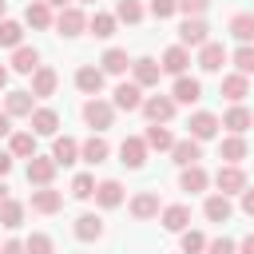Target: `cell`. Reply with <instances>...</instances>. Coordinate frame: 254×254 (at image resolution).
<instances>
[{
    "label": "cell",
    "instance_id": "cell-9",
    "mask_svg": "<svg viewBox=\"0 0 254 254\" xmlns=\"http://www.w3.org/2000/svg\"><path fill=\"white\" fill-rule=\"evenodd\" d=\"M60 206H64V194H60V190H52V187L32 190V210H36V214H56Z\"/></svg>",
    "mask_w": 254,
    "mask_h": 254
},
{
    "label": "cell",
    "instance_id": "cell-29",
    "mask_svg": "<svg viewBox=\"0 0 254 254\" xmlns=\"http://www.w3.org/2000/svg\"><path fill=\"white\" fill-rule=\"evenodd\" d=\"M107 151H111V147H107V139H99V135H91V139L79 147L83 163H91V167H95V163H103V159H107Z\"/></svg>",
    "mask_w": 254,
    "mask_h": 254
},
{
    "label": "cell",
    "instance_id": "cell-42",
    "mask_svg": "<svg viewBox=\"0 0 254 254\" xmlns=\"http://www.w3.org/2000/svg\"><path fill=\"white\" fill-rule=\"evenodd\" d=\"M71 194H75V198H91V194H95V179H91V175H75V179H71Z\"/></svg>",
    "mask_w": 254,
    "mask_h": 254
},
{
    "label": "cell",
    "instance_id": "cell-5",
    "mask_svg": "<svg viewBox=\"0 0 254 254\" xmlns=\"http://www.w3.org/2000/svg\"><path fill=\"white\" fill-rule=\"evenodd\" d=\"M222 64H226V48L214 44V40H206V44L198 48V67H202V71H222Z\"/></svg>",
    "mask_w": 254,
    "mask_h": 254
},
{
    "label": "cell",
    "instance_id": "cell-38",
    "mask_svg": "<svg viewBox=\"0 0 254 254\" xmlns=\"http://www.w3.org/2000/svg\"><path fill=\"white\" fill-rule=\"evenodd\" d=\"M24 40V28L16 20H0V48H20Z\"/></svg>",
    "mask_w": 254,
    "mask_h": 254
},
{
    "label": "cell",
    "instance_id": "cell-7",
    "mask_svg": "<svg viewBox=\"0 0 254 254\" xmlns=\"http://www.w3.org/2000/svg\"><path fill=\"white\" fill-rule=\"evenodd\" d=\"M115 107L119 111H143V87L139 83H119L115 87Z\"/></svg>",
    "mask_w": 254,
    "mask_h": 254
},
{
    "label": "cell",
    "instance_id": "cell-24",
    "mask_svg": "<svg viewBox=\"0 0 254 254\" xmlns=\"http://www.w3.org/2000/svg\"><path fill=\"white\" fill-rule=\"evenodd\" d=\"M12 67H16L20 75H32V71L40 67V52H36V48H16V52H12Z\"/></svg>",
    "mask_w": 254,
    "mask_h": 254
},
{
    "label": "cell",
    "instance_id": "cell-48",
    "mask_svg": "<svg viewBox=\"0 0 254 254\" xmlns=\"http://www.w3.org/2000/svg\"><path fill=\"white\" fill-rule=\"evenodd\" d=\"M0 254H28V246H24V242H16V238H8V242L0 246Z\"/></svg>",
    "mask_w": 254,
    "mask_h": 254
},
{
    "label": "cell",
    "instance_id": "cell-10",
    "mask_svg": "<svg viewBox=\"0 0 254 254\" xmlns=\"http://www.w3.org/2000/svg\"><path fill=\"white\" fill-rule=\"evenodd\" d=\"M56 28H60V36H79V32L87 28V16H83L79 8H64V12L56 16Z\"/></svg>",
    "mask_w": 254,
    "mask_h": 254
},
{
    "label": "cell",
    "instance_id": "cell-33",
    "mask_svg": "<svg viewBox=\"0 0 254 254\" xmlns=\"http://www.w3.org/2000/svg\"><path fill=\"white\" fill-rule=\"evenodd\" d=\"M230 32H234V40L250 44V40H254V12H238V16L230 20Z\"/></svg>",
    "mask_w": 254,
    "mask_h": 254
},
{
    "label": "cell",
    "instance_id": "cell-2",
    "mask_svg": "<svg viewBox=\"0 0 254 254\" xmlns=\"http://www.w3.org/2000/svg\"><path fill=\"white\" fill-rule=\"evenodd\" d=\"M214 183H218V194H242V190H246V175H242V167H234V163L218 167Z\"/></svg>",
    "mask_w": 254,
    "mask_h": 254
},
{
    "label": "cell",
    "instance_id": "cell-13",
    "mask_svg": "<svg viewBox=\"0 0 254 254\" xmlns=\"http://www.w3.org/2000/svg\"><path fill=\"white\" fill-rule=\"evenodd\" d=\"M179 44H183V48H202V44H206V24H202V20H183Z\"/></svg>",
    "mask_w": 254,
    "mask_h": 254
},
{
    "label": "cell",
    "instance_id": "cell-16",
    "mask_svg": "<svg viewBox=\"0 0 254 254\" xmlns=\"http://www.w3.org/2000/svg\"><path fill=\"white\" fill-rule=\"evenodd\" d=\"M75 238H79V242H95V238H103V218H95V214H79V218H75Z\"/></svg>",
    "mask_w": 254,
    "mask_h": 254
},
{
    "label": "cell",
    "instance_id": "cell-43",
    "mask_svg": "<svg viewBox=\"0 0 254 254\" xmlns=\"http://www.w3.org/2000/svg\"><path fill=\"white\" fill-rule=\"evenodd\" d=\"M198 250H206V238L198 230H183V254H198Z\"/></svg>",
    "mask_w": 254,
    "mask_h": 254
},
{
    "label": "cell",
    "instance_id": "cell-44",
    "mask_svg": "<svg viewBox=\"0 0 254 254\" xmlns=\"http://www.w3.org/2000/svg\"><path fill=\"white\" fill-rule=\"evenodd\" d=\"M206 8H210V0H179V12H187V20H202Z\"/></svg>",
    "mask_w": 254,
    "mask_h": 254
},
{
    "label": "cell",
    "instance_id": "cell-4",
    "mask_svg": "<svg viewBox=\"0 0 254 254\" xmlns=\"http://www.w3.org/2000/svg\"><path fill=\"white\" fill-rule=\"evenodd\" d=\"M187 127H190V139H198V143H206V139L218 135V119H214L210 111H194Z\"/></svg>",
    "mask_w": 254,
    "mask_h": 254
},
{
    "label": "cell",
    "instance_id": "cell-31",
    "mask_svg": "<svg viewBox=\"0 0 254 254\" xmlns=\"http://www.w3.org/2000/svg\"><path fill=\"white\" fill-rule=\"evenodd\" d=\"M143 143H147V147H155V151H171V147H175V135H171L167 127H159V123H151Z\"/></svg>",
    "mask_w": 254,
    "mask_h": 254
},
{
    "label": "cell",
    "instance_id": "cell-47",
    "mask_svg": "<svg viewBox=\"0 0 254 254\" xmlns=\"http://www.w3.org/2000/svg\"><path fill=\"white\" fill-rule=\"evenodd\" d=\"M206 254H234V242L230 238H214V242H206Z\"/></svg>",
    "mask_w": 254,
    "mask_h": 254
},
{
    "label": "cell",
    "instance_id": "cell-19",
    "mask_svg": "<svg viewBox=\"0 0 254 254\" xmlns=\"http://www.w3.org/2000/svg\"><path fill=\"white\" fill-rule=\"evenodd\" d=\"M56 83H60V75H56L52 67H36V71H32V95H40V99H44V95H52V91H56Z\"/></svg>",
    "mask_w": 254,
    "mask_h": 254
},
{
    "label": "cell",
    "instance_id": "cell-50",
    "mask_svg": "<svg viewBox=\"0 0 254 254\" xmlns=\"http://www.w3.org/2000/svg\"><path fill=\"white\" fill-rule=\"evenodd\" d=\"M8 171H12V155H4V151H0V179H4Z\"/></svg>",
    "mask_w": 254,
    "mask_h": 254
},
{
    "label": "cell",
    "instance_id": "cell-34",
    "mask_svg": "<svg viewBox=\"0 0 254 254\" xmlns=\"http://www.w3.org/2000/svg\"><path fill=\"white\" fill-rule=\"evenodd\" d=\"M87 28H91V36H95V40H107V36H115V16L95 12V16L87 20Z\"/></svg>",
    "mask_w": 254,
    "mask_h": 254
},
{
    "label": "cell",
    "instance_id": "cell-14",
    "mask_svg": "<svg viewBox=\"0 0 254 254\" xmlns=\"http://www.w3.org/2000/svg\"><path fill=\"white\" fill-rule=\"evenodd\" d=\"M131 71H135V83H139V87H151V83H159L163 64H155L151 56H143V60H135V64H131Z\"/></svg>",
    "mask_w": 254,
    "mask_h": 254
},
{
    "label": "cell",
    "instance_id": "cell-22",
    "mask_svg": "<svg viewBox=\"0 0 254 254\" xmlns=\"http://www.w3.org/2000/svg\"><path fill=\"white\" fill-rule=\"evenodd\" d=\"M95 202H99V206H107V210H111V206H119V202H123V187H119L115 179H103V183L95 187Z\"/></svg>",
    "mask_w": 254,
    "mask_h": 254
},
{
    "label": "cell",
    "instance_id": "cell-36",
    "mask_svg": "<svg viewBox=\"0 0 254 254\" xmlns=\"http://www.w3.org/2000/svg\"><path fill=\"white\" fill-rule=\"evenodd\" d=\"M222 159L238 167V159H246V139H242V135H226V139H222Z\"/></svg>",
    "mask_w": 254,
    "mask_h": 254
},
{
    "label": "cell",
    "instance_id": "cell-25",
    "mask_svg": "<svg viewBox=\"0 0 254 254\" xmlns=\"http://www.w3.org/2000/svg\"><path fill=\"white\" fill-rule=\"evenodd\" d=\"M131 214H135V218H155V214H159V194H151V190L135 194V198H131Z\"/></svg>",
    "mask_w": 254,
    "mask_h": 254
},
{
    "label": "cell",
    "instance_id": "cell-55",
    "mask_svg": "<svg viewBox=\"0 0 254 254\" xmlns=\"http://www.w3.org/2000/svg\"><path fill=\"white\" fill-rule=\"evenodd\" d=\"M4 83H8V67L0 64V87H4Z\"/></svg>",
    "mask_w": 254,
    "mask_h": 254
},
{
    "label": "cell",
    "instance_id": "cell-26",
    "mask_svg": "<svg viewBox=\"0 0 254 254\" xmlns=\"http://www.w3.org/2000/svg\"><path fill=\"white\" fill-rule=\"evenodd\" d=\"M187 222H190V210H187L183 202H175V206H167V210H163V226H167V230L183 234V230H187Z\"/></svg>",
    "mask_w": 254,
    "mask_h": 254
},
{
    "label": "cell",
    "instance_id": "cell-49",
    "mask_svg": "<svg viewBox=\"0 0 254 254\" xmlns=\"http://www.w3.org/2000/svg\"><path fill=\"white\" fill-rule=\"evenodd\" d=\"M242 210L254 218V190H242Z\"/></svg>",
    "mask_w": 254,
    "mask_h": 254
},
{
    "label": "cell",
    "instance_id": "cell-1",
    "mask_svg": "<svg viewBox=\"0 0 254 254\" xmlns=\"http://www.w3.org/2000/svg\"><path fill=\"white\" fill-rule=\"evenodd\" d=\"M83 119H87L95 131H103V127H111V119H115V103H107V99H87V103H83Z\"/></svg>",
    "mask_w": 254,
    "mask_h": 254
},
{
    "label": "cell",
    "instance_id": "cell-52",
    "mask_svg": "<svg viewBox=\"0 0 254 254\" xmlns=\"http://www.w3.org/2000/svg\"><path fill=\"white\" fill-rule=\"evenodd\" d=\"M238 250H242V254H254V234H246V238H242V246H238Z\"/></svg>",
    "mask_w": 254,
    "mask_h": 254
},
{
    "label": "cell",
    "instance_id": "cell-56",
    "mask_svg": "<svg viewBox=\"0 0 254 254\" xmlns=\"http://www.w3.org/2000/svg\"><path fill=\"white\" fill-rule=\"evenodd\" d=\"M4 12H8V0H0V16H4Z\"/></svg>",
    "mask_w": 254,
    "mask_h": 254
},
{
    "label": "cell",
    "instance_id": "cell-3",
    "mask_svg": "<svg viewBox=\"0 0 254 254\" xmlns=\"http://www.w3.org/2000/svg\"><path fill=\"white\" fill-rule=\"evenodd\" d=\"M143 115H147L151 123H167V119L175 115V99H171V95H147V99H143Z\"/></svg>",
    "mask_w": 254,
    "mask_h": 254
},
{
    "label": "cell",
    "instance_id": "cell-28",
    "mask_svg": "<svg viewBox=\"0 0 254 254\" xmlns=\"http://www.w3.org/2000/svg\"><path fill=\"white\" fill-rule=\"evenodd\" d=\"M75 155H79V143L75 139H56V147H52V159H56V167H67V163H75Z\"/></svg>",
    "mask_w": 254,
    "mask_h": 254
},
{
    "label": "cell",
    "instance_id": "cell-18",
    "mask_svg": "<svg viewBox=\"0 0 254 254\" xmlns=\"http://www.w3.org/2000/svg\"><path fill=\"white\" fill-rule=\"evenodd\" d=\"M75 87L87 91V95H99V87H103V67H79V71H75Z\"/></svg>",
    "mask_w": 254,
    "mask_h": 254
},
{
    "label": "cell",
    "instance_id": "cell-6",
    "mask_svg": "<svg viewBox=\"0 0 254 254\" xmlns=\"http://www.w3.org/2000/svg\"><path fill=\"white\" fill-rule=\"evenodd\" d=\"M171 99H175V103H198V99H202V83H198L194 75H179Z\"/></svg>",
    "mask_w": 254,
    "mask_h": 254
},
{
    "label": "cell",
    "instance_id": "cell-8",
    "mask_svg": "<svg viewBox=\"0 0 254 254\" xmlns=\"http://www.w3.org/2000/svg\"><path fill=\"white\" fill-rule=\"evenodd\" d=\"M52 179H56V159H44V155L28 159V183H36V187H48Z\"/></svg>",
    "mask_w": 254,
    "mask_h": 254
},
{
    "label": "cell",
    "instance_id": "cell-23",
    "mask_svg": "<svg viewBox=\"0 0 254 254\" xmlns=\"http://www.w3.org/2000/svg\"><path fill=\"white\" fill-rule=\"evenodd\" d=\"M202 210H206V218H210V222H226V218L234 214V206H230V194H210Z\"/></svg>",
    "mask_w": 254,
    "mask_h": 254
},
{
    "label": "cell",
    "instance_id": "cell-15",
    "mask_svg": "<svg viewBox=\"0 0 254 254\" xmlns=\"http://www.w3.org/2000/svg\"><path fill=\"white\" fill-rule=\"evenodd\" d=\"M222 127H230V135H242L246 127H254V115H250L242 103H234V107L222 115Z\"/></svg>",
    "mask_w": 254,
    "mask_h": 254
},
{
    "label": "cell",
    "instance_id": "cell-30",
    "mask_svg": "<svg viewBox=\"0 0 254 254\" xmlns=\"http://www.w3.org/2000/svg\"><path fill=\"white\" fill-rule=\"evenodd\" d=\"M24 20H28L32 28H52V8H48L44 0H32L28 12H24Z\"/></svg>",
    "mask_w": 254,
    "mask_h": 254
},
{
    "label": "cell",
    "instance_id": "cell-41",
    "mask_svg": "<svg viewBox=\"0 0 254 254\" xmlns=\"http://www.w3.org/2000/svg\"><path fill=\"white\" fill-rule=\"evenodd\" d=\"M234 67H238V75H254V44H242L234 52Z\"/></svg>",
    "mask_w": 254,
    "mask_h": 254
},
{
    "label": "cell",
    "instance_id": "cell-17",
    "mask_svg": "<svg viewBox=\"0 0 254 254\" xmlns=\"http://www.w3.org/2000/svg\"><path fill=\"white\" fill-rule=\"evenodd\" d=\"M187 64H190V56H187V48H183V44H175V48H167V52H163V71L183 75V71H187Z\"/></svg>",
    "mask_w": 254,
    "mask_h": 254
},
{
    "label": "cell",
    "instance_id": "cell-37",
    "mask_svg": "<svg viewBox=\"0 0 254 254\" xmlns=\"http://www.w3.org/2000/svg\"><path fill=\"white\" fill-rule=\"evenodd\" d=\"M179 183H183V190H190V194H194V190H202V187H206V171H202L198 163H194V167H183V179H179Z\"/></svg>",
    "mask_w": 254,
    "mask_h": 254
},
{
    "label": "cell",
    "instance_id": "cell-11",
    "mask_svg": "<svg viewBox=\"0 0 254 254\" xmlns=\"http://www.w3.org/2000/svg\"><path fill=\"white\" fill-rule=\"evenodd\" d=\"M119 163L123 167H143L147 163V143L143 139H123L119 143Z\"/></svg>",
    "mask_w": 254,
    "mask_h": 254
},
{
    "label": "cell",
    "instance_id": "cell-40",
    "mask_svg": "<svg viewBox=\"0 0 254 254\" xmlns=\"http://www.w3.org/2000/svg\"><path fill=\"white\" fill-rule=\"evenodd\" d=\"M115 20L139 24V20H143V4H139V0H119V4H115Z\"/></svg>",
    "mask_w": 254,
    "mask_h": 254
},
{
    "label": "cell",
    "instance_id": "cell-12",
    "mask_svg": "<svg viewBox=\"0 0 254 254\" xmlns=\"http://www.w3.org/2000/svg\"><path fill=\"white\" fill-rule=\"evenodd\" d=\"M171 155H175V163L179 167H194L198 159H202V151H198V139H175V147H171Z\"/></svg>",
    "mask_w": 254,
    "mask_h": 254
},
{
    "label": "cell",
    "instance_id": "cell-20",
    "mask_svg": "<svg viewBox=\"0 0 254 254\" xmlns=\"http://www.w3.org/2000/svg\"><path fill=\"white\" fill-rule=\"evenodd\" d=\"M32 99H36L32 91H8V95H4V111H8V115H32V111H36Z\"/></svg>",
    "mask_w": 254,
    "mask_h": 254
},
{
    "label": "cell",
    "instance_id": "cell-51",
    "mask_svg": "<svg viewBox=\"0 0 254 254\" xmlns=\"http://www.w3.org/2000/svg\"><path fill=\"white\" fill-rule=\"evenodd\" d=\"M8 131H12V115H8V111H0V135H8Z\"/></svg>",
    "mask_w": 254,
    "mask_h": 254
},
{
    "label": "cell",
    "instance_id": "cell-35",
    "mask_svg": "<svg viewBox=\"0 0 254 254\" xmlns=\"http://www.w3.org/2000/svg\"><path fill=\"white\" fill-rule=\"evenodd\" d=\"M246 91H250V83H246V75H226V79H222V95H226V99H234V103H242V99H246Z\"/></svg>",
    "mask_w": 254,
    "mask_h": 254
},
{
    "label": "cell",
    "instance_id": "cell-54",
    "mask_svg": "<svg viewBox=\"0 0 254 254\" xmlns=\"http://www.w3.org/2000/svg\"><path fill=\"white\" fill-rule=\"evenodd\" d=\"M4 202H8V187L0 183V210H4Z\"/></svg>",
    "mask_w": 254,
    "mask_h": 254
},
{
    "label": "cell",
    "instance_id": "cell-21",
    "mask_svg": "<svg viewBox=\"0 0 254 254\" xmlns=\"http://www.w3.org/2000/svg\"><path fill=\"white\" fill-rule=\"evenodd\" d=\"M56 127H60V115L52 107H36L32 111V131L36 135H56Z\"/></svg>",
    "mask_w": 254,
    "mask_h": 254
},
{
    "label": "cell",
    "instance_id": "cell-27",
    "mask_svg": "<svg viewBox=\"0 0 254 254\" xmlns=\"http://www.w3.org/2000/svg\"><path fill=\"white\" fill-rule=\"evenodd\" d=\"M99 64H103V71H111V75H123V71L131 67V60H127V52H123V48H107Z\"/></svg>",
    "mask_w": 254,
    "mask_h": 254
},
{
    "label": "cell",
    "instance_id": "cell-57",
    "mask_svg": "<svg viewBox=\"0 0 254 254\" xmlns=\"http://www.w3.org/2000/svg\"><path fill=\"white\" fill-rule=\"evenodd\" d=\"M83 4H95V0H83Z\"/></svg>",
    "mask_w": 254,
    "mask_h": 254
},
{
    "label": "cell",
    "instance_id": "cell-39",
    "mask_svg": "<svg viewBox=\"0 0 254 254\" xmlns=\"http://www.w3.org/2000/svg\"><path fill=\"white\" fill-rule=\"evenodd\" d=\"M20 222H24V202H12V198H8V202H4V210H0V226L16 230Z\"/></svg>",
    "mask_w": 254,
    "mask_h": 254
},
{
    "label": "cell",
    "instance_id": "cell-53",
    "mask_svg": "<svg viewBox=\"0 0 254 254\" xmlns=\"http://www.w3.org/2000/svg\"><path fill=\"white\" fill-rule=\"evenodd\" d=\"M44 4H48V8H60V12H64V8H71L67 0H44Z\"/></svg>",
    "mask_w": 254,
    "mask_h": 254
},
{
    "label": "cell",
    "instance_id": "cell-46",
    "mask_svg": "<svg viewBox=\"0 0 254 254\" xmlns=\"http://www.w3.org/2000/svg\"><path fill=\"white\" fill-rule=\"evenodd\" d=\"M24 246H28V254H52V238L48 234H32Z\"/></svg>",
    "mask_w": 254,
    "mask_h": 254
},
{
    "label": "cell",
    "instance_id": "cell-45",
    "mask_svg": "<svg viewBox=\"0 0 254 254\" xmlns=\"http://www.w3.org/2000/svg\"><path fill=\"white\" fill-rule=\"evenodd\" d=\"M179 12V0H151V16L155 20H167V16H175Z\"/></svg>",
    "mask_w": 254,
    "mask_h": 254
},
{
    "label": "cell",
    "instance_id": "cell-32",
    "mask_svg": "<svg viewBox=\"0 0 254 254\" xmlns=\"http://www.w3.org/2000/svg\"><path fill=\"white\" fill-rule=\"evenodd\" d=\"M12 155L16 159H36V135L32 131H16L12 135Z\"/></svg>",
    "mask_w": 254,
    "mask_h": 254
}]
</instances>
